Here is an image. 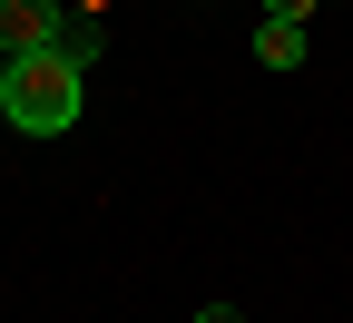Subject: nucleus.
<instances>
[{
    "mask_svg": "<svg viewBox=\"0 0 353 323\" xmlns=\"http://www.w3.org/2000/svg\"><path fill=\"white\" fill-rule=\"evenodd\" d=\"M79 98H88V69H69L59 50L0 59V118H10L20 137H59V127H79Z\"/></svg>",
    "mask_w": 353,
    "mask_h": 323,
    "instance_id": "1",
    "label": "nucleus"
},
{
    "mask_svg": "<svg viewBox=\"0 0 353 323\" xmlns=\"http://www.w3.org/2000/svg\"><path fill=\"white\" fill-rule=\"evenodd\" d=\"M59 0H0V59H30V50H59Z\"/></svg>",
    "mask_w": 353,
    "mask_h": 323,
    "instance_id": "2",
    "label": "nucleus"
},
{
    "mask_svg": "<svg viewBox=\"0 0 353 323\" xmlns=\"http://www.w3.org/2000/svg\"><path fill=\"white\" fill-rule=\"evenodd\" d=\"M255 59L265 69H304V20H265L255 30Z\"/></svg>",
    "mask_w": 353,
    "mask_h": 323,
    "instance_id": "3",
    "label": "nucleus"
},
{
    "mask_svg": "<svg viewBox=\"0 0 353 323\" xmlns=\"http://www.w3.org/2000/svg\"><path fill=\"white\" fill-rule=\"evenodd\" d=\"M99 50H108V20H88V10H69V20H59V59H69V69H88Z\"/></svg>",
    "mask_w": 353,
    "mask_h": 323,
    "instance_id": "4",
    "label": "nucleus"
},
{
    "mask_svg": "<svg viewBox=\"0 0 353 323\" xmlns=\"http://www.w3.org/2000/svg\"><path fill=\"white\" fill-rule=\"evenodd\" d=\"M265 10H275V20H304V10H314V0H265Z\"/></svg>",
    "mask_w": 353,
    "mask_h": 323,
    "instance_id": "5",
    "label": "nucleus"
},
{
    "mask_svg": "<svg viewBox=\"0 0 353 323\" xmlns=\"http://www.w3.org/2000/svg\"><path fill=\"white\" fill-rule=\"evenodd\" d=\"M196 323H245V313H236V304H206V313H196Z\"/></svg>",
    "mask_w": 353,
    "mask_h": 323,
    "instance_id": "6",
    "label": "nucleus"
}]
</instances>
